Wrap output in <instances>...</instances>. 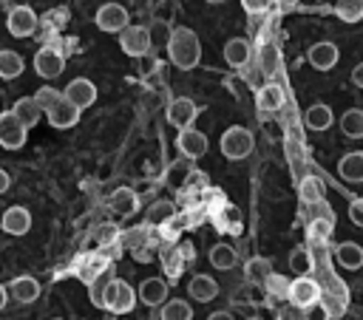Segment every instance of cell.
<instances>
[{
    "mask_svg": "<svg viewBox=\"0 0 363 320\" xmlns=\"http://www.w3.org/2000/svg\"><path fill=\"white\" fill-rule=\"evenodd\" d=\"M207 320H235V317H233L230 312H213V314H210Z\"/></svg>",
    "mask_w": 363,
    "mask_h": 320,
    "instance_id": "cell-50",
    "label": "cell"
},
{
    "mask_svg": "<svg viewBox=\"0 0 363 320\" xmlns=\"http://www.w3.org/2000/svg\"><path fill=\"white\" fill-rule=\"evenodd\" d=\"M252 144H255L252 133H250L247 127H241V125H233V127H227V130L221 133V142H218L221 153H224L227 159H233V161H238V159H247V156L252 153Z\"/></svg>",
    "mask_w": 363,
    "mask_h": 320,
    "instance_id": "cell-2",
    "label": "cell"
},
{
    "mask_svg": "<svg viewBox=\"0 0 363 320\" xmlns=\"http://www.w3.org/2000/svg\"><path fill=\"white\" fill-rule=\"evenodd\" d=\"M303 122H306V127H309V130H329V127H332V122H335V113H332V108H329V105L315 102V105H309V108H306Z\"/></svg>",
    "mask_w": 363,
    "mask_h": 320,
    "instance_id": "cell-21",
    "label": "cell"
},
{
    "mask_svg": "<svg viewBox=\"0 0 363 320\" xmlns=\"http://www.w3.org/2000/svg\"><path fill=\"white\" fill-rule=\"evenodd\" d=\"M306 320H329V309L323 306V300L306 309Z\"/></svg>",
    "mask_w": 363,
    "mask_h": 320,
    "instance_id": "cell-45",
    "label": "cell"
},
{
    "mask_svg": "<svg viewBox=\"0 0 363 320\" xmlns=\"http://www.w3.org/2000/svg\"><path fill=\"white\" fill-rule=\"evenodd\" d=\"M337 173H340L343 181L360 184V181H363V150H352V153L340 156V161H337Z\"/></svg>",
    "mask_w": 363,
    "mask_h": 320,
    "instance_id": "cell-19",
    "label": "cell"
},
{
    "mask_svg": "<svg viewBox=\"0 0 363 320\" xmlns=\"http://www.w3.org/2000/svg\"><path fill=\"white\" fill-rule=\"evenodd\" d=\"M204 3H210V6H218V3H224V0H204Z\"/></svg>",
    "mask_w": 363,
    "mask_h": 320,
    "instance_id": "cell-54",
    "label": "cell"
},
{
    "mask_svg": "<svg viewBox=\"0 0 363 320\" xmlns=\"http://www.w3.org/2000/svg\"><path fill=\"white\" fill-rule=\"evenodd\" d=\"M173 215H176V210H173V204L164 201V198H162V201H153L150 210H147V221H150V224H167Z\"/></svg>",
    "mask_w": 363,
    "mask_h": 320,
    "instance_id": "cell-35",
    "label": "cell"
},
{
    "mask_svg": "<svg viewBox=\"0 0 363 320\" xmlns=\"http://www.w3.org/2000/svg\"><path fill=\"white\" fill-rule=\"evenodd\" d=\"M116 235H119V229H116L113 224H102V227H96V232H94L96 244H111V241H116Z\"/></svg>",
    "mask_w": 363,
    "mask_h": 320,
    "instance_id": "cell-42",
    "label": "cell"
},
{
    "mask_svg": "<svg viewBox=\"0 0 363 320\" xmlns=\"http://www.w3.org/2000/svg\"><path fill=\"white\" fill-rule=\"evenodd\" d=\"M298 195H301L303 204H318V201H326V187L318 176H306L298 184Z\"/></svg>",
    "mask_w": 363,
    "mask_h": 320,
    "instance_id": "cell-26",
    "label": "cell"
},
{
    "mask_svg": "<svg viewBox=\"0 0 363 320\" xmlns=\"http://www.w3.org/2000/svg\"><path fill=\"white\" fill-rule=\"evenodd\" d=\"M167 57H170V62H173L176 68H182V71L196 68L199 59H201V45H199L196 31H193V28H184V25L173 28L170 37H167Z\"/></svg>",
    "mask_w": 363,
    "mask_h": 320,
    "instance_id": "cell-1",
    "label": "cell"
},
{
    "mask_svg": "<svg viewBox=\"0 0 363 320\" xmlns=\"http://www.w3.org/2000/svg\"><path fill=\"white\" fill-rule=\"evenodd\" d=\"M349 221H352L354 227H363V198H354V201L349 204Z\"/></svg>",
    "mask_w": 363,
    "mask_h": 320,
    "instance_id": "cell-44",
    "label": "cell"
},
{
    "mask_svg": "<svg viewBox=\"0 0 363 320\" xmlns=\"http://www.w3.org/2000/svg\"><path fill=\"white\" fill-rule=\"evenodd\" d=\"M150 42H153V34L145 25H128L125 31H119V48L128 57H145L150 51Z\"/></svg>",
    "mask_w": 363,
    "mask_h": 320,
    "instance_id": "cell-6",
    "label": "cell"
},
{
    "mask_svg": "<svg viewBox=\"0 0 363 320\" xmlns=\"http://www.w3.org/2000/svg\"><path fill=\"white\" fill-rule=\"evenodd\" d=\"M9 184H11V178H9V173H6L3 167H0V195H3L6 190H9Z\"/></svg>",
    "mask_w": 363,
    "mask_h": 320,
    "instance_id": "cell-48",
    "label": "cell"
},
{
    "mask_svg": "<svg viewBox=\"0 0 363 320\" xmlns=\"http://www.w3.org/2000/svg\"><path fill=\"white\" fill-rule=\"evenodd\" d=\"M11 110L17 113V119H20L26 127H34V125L40 122V116H43V108H40V102H37L34 96H23V99H17Z\"/></svg>",
    "mask_w": 363,
    "mask_h": 320,
    "instance_id": "cell-25",
    "label": "cell"
},
{
    "mask_svg": "<svg viewBox=\"0 0 363 320\" xmlns=\"http://www.w3.org/2000/svg\"><path fill=\"white\" fill-rule=\"evenodd\" d=\"M278 3H281V6H295L298 0H278Z\"/></svg>",
    "mask_w": 363,
    "mask_h": 320,
    "instance_id": "cell-53",
    "label": "cell"
},
{
    "mask_svg": "<svg viewBox=\"0 0 363 320\" xmlns=\"http://www.w3.org/2000/svg\"><path fill=\"white\" fill-rule=\"evenodd\" d=\"M125 246L128 249H147V232L145 229H128L125 232Z\"/></svg>",
    "mask_w": 363,
    "mask_h": 320,
    "instance_id": "cell-41",
    "label": "cell"
},
{
    "mask_svg": "<svg viewBox=\"0 0 363 320\" xmlns=\"http://www.w3.org/2000/svg\"><path fill=\"white\" fill-rule=\"evenodd\" d=\"M187 295H190L193 300H199V303H210V300H216V295H218V283H216V278L199 272V275L190 278Z\"/></svg>",
    "mask_w": 363,
    "mask_h": 320,
    "instance_id": "cell-17",
    "label": "cell"
},
{
    "mask_svg": "<svg viewBox=\"0 0 363 320\" xmlns=\"http://www.w3.org/2000/svg\"><path fill=\"white\" fill-rule=\"evenodd\" d=\"M9 292H11L14 300H20V303H34V300L40 297V283H37V278L23 275V278H14V280L9 283Z\"/></svg>",
    "mask_w": 363,
    "mask_h": 320,
    "instance_id": "cell-23",
    "label": "cell"
},
{
    "mask_svg": "<svg viewBox=\"0 0 363 320\" xmlns=\"http://www.w3.org/2000/svg\"><path fill=\"white\" fill-rule=\"evenodd\" d=\"M306 59H309V65H312L315 71H332V68L337 65V59H340V51H337L335 42L323 40V42H315V45L306 51Z\"/></svg>",
    "mask_w": 363,
    "mask_h": 320,
    "instance_id": "cell-13",
    "label": "cell"
},
{
    "mask_svg": "<svg viewBox=\"0 0 363 320\" xmlns=\"http://www.w3.org/2000/svg\"><path fill=\"white\" fill-rule=\"evenodd\" d=\"M284 99H286V96H284V88L275 85V82L261 85L258 93H255V105H258V110H264V113L281 110V108H284Z\"/></svg>",
    "mask_w": 363,
    "mask_h": 320,
    "instance_id": "cell-18",
    "label": "cell"
},
{
    "mask_svg": "<svg viewBox=\"0 0 363 320\" xmlns=\"http://www.w3.org/2000/svg\"><path fill=\"white\" fill-rule=\"evenodd\" d=\"M60 96H62V91H57V88H51V85L40 88V91L34 93V99L40 102V108H43V110H48V108H51V105H54Z\"/></svg>",
    "mask_w": 363,
    "mask_h": 320,
    "instance_id": "cell-40",
    "label": "cell"
},
{
    "mask_svg": "<svg viewBox=\"0 0 363 320\" xmlns=\"http://www.w3.org/2000/svg\"><path fill=\"white\" fill-rule=\"evenodd\" d=\"M167 122L173 125V127H179V130H184V127H193V119L199 116V105L193 102V99H187V96H176L170 105H167Z\"/></svg>",
    "mask_w": 363,
    "mask_h": 320,
    "instance_id": "cell-10",
    "label": "cell"
},
{
    "mask_svg": "<svg viewBox=\"0 0 363 320\" xmlns=\"http://www.w3.org/2000/svg\"><path fill=\"white\" fill-rule=\"evenodd\" d=\"M289 269L295 272V275H309V269H312V258H309V252L306 249H292V255H289Z\"/></svg>",
    "mask_w": 363,
    "mask_h": 320,
    "instance_id": "cell-38",
    "label": "cell"
},
{
    "mask_svg": "<svg viewBox=\"0 0 363 320\" xmlns=\"http://www.w3.org/2000/svg\"><path fill=\"white\" fill-rule=\"evenodd\" d=\"M6 28H9V34L11 37H31L34 31H37V14H34V8L31 6H14L11 11H9V17H6Z\"/></svg>",
    "mask_w": 363,
    "mask_h": 320,
    "instance_id": "cell-8",
    "label": "cell"
},
{
    "mask_svg": "<svg viewBox=\"0 0 363 320\" xmlns=\"http://www.w3.org/2000/svg\"><path fill=\"white\" fill-rule=\"evenodd\" d=\"M176 147H179L182 156H187V159H199V156L207 153L210 142H207V136H204L201 130H196V127H184V130H179V136H176Z\"/></svg>",
    "mask_w": 363,
    "mask_h": 320,
    "instance_id": "cell-12",
    "label": "cell"
},
{
    "mask_svg": "<svg viewBox=\"0 0 363 320\" xmlns=\"http://www.w3.org/2000/svg\"><path fill=\"white\" fill-rule=\"evenodd\" d=\"M352 82H354V85L363 91V62H357V65L352 68Z\"/></svg>",
    "mask_w": 363,
    "mask_h": 320,
    "instance_id": "cell-47",
    "label": "cell"
},
{
    "mask_svg": "<svg viewBox=\"0 0 363 320\" xmlns=\"http://www.w3.org/2000/svg\"><path fill=\"white\" fill-rule=\"evenodd\" d=\"M26 136H28V127L17 119L14 110H3L0 113V147L6 150H17L26 144Z\"/></svg>",
    "mask_w": 363,
    "mask_h": 320,
    "instance_id": "cell-5",
    "label": "cell"
},
{
    "mask_svg": "<svg viewBox=\"0 0 363 320\" xmlns=\"http://www.w3.org/2000/svg\"><path fill=\"white\" fill-rule=\"evenodd\" d=\"M23 68H26V62L17 51L0 48V79H17L23 74Z\"/></svg>",
    "mask_w": 363,
    "mask_h": 320,
    "instance_id": "cell-27",
    "label": "cell"
},
{
    "mask_svg": "<svg viewBox=\"0 0 363 320\" xmlns=\"http://www.w3.org/2000/svg\"><path fill=\"white\" fill-rule=\"evenodd\" d=\"M79 110L82 108H91L94 102H96V85L91 82V79H85V76H77V79H71L68 85H65V91H62Z\"/></svg>",
    "mask_w": 363,
    "mask_h": 320,
    "instance_id": "cell-14",
    "label": "cell"
},
{
    "mask_svg": "<svg viewBox=\"0 0 363 320\" xmlns=\"http://www.w3.org/2000/svg\"><path fill=\"white\" fill-rule=\"evenodd\" d=\"M210 263H213L216 269L227 272V269H233V266L238 263V255H235V249H233L230 244H213V246H210Z\"/></svg>",
    "mask_w": 363,
    "mask_h": 320,
    "instance_id": "cell-29",
    "label": "cell"
},
{
    "mask_svg": "<svg viewBox=\"0 0 363 320\" xmlns=\"http://www.w3.org/2000/svg\"><path fill=\"white\" fill-rule=\"evenodd\" d=\"M54 320H60V317H54Z\"/></svg>",
    "mask_w": 363,
    "mask_h": 320,
    "instance_id": "cell-56",
    "label": "cell"
},
{
    "mask_svg": "<svg viewBox=\"0 0 363 320\" xmlns=\"http://www.w3.org/2000/svg\"><path fill=\"white\" fill-rule=\"evenodd\" d=\"M340 130L349 139H363V110L360 108H349L340 116Z\"/></svg>",
    "mask_w": 363,
    "mask_h": 320,
    "instance_id": "cell-32",
    "label": "cell"
},
{
    "mask_svg": "<svg viewBox=\"0 0 363 320\" xmlns=\"http://www.w3.org/2000/svg\"><path fill=\"white\" fill-rule=\"evenodd\" d=\"M286 300L292 306H298V309H309V306L320 303V286L309 275H301V278H295L289 283V297Z\"/></svg>",
    "mask_w": 363,
    "mask_h": 320,
    "instance_id": "cell-7",
    "label": "cell"
},
{
    "mask_svg": "<svg viewBox=\"0 0 363 320\" xmlns=\"http://www.w3.org/2000/svg\"><path fill=\"white\" fill-rule=\"evenodd\" d=\"M269 275H272V261H269V258L255 255V258H250V261L244 263V278H247L250 283H264Z\"/></svg>",
    "mask_w": 363,
    "mask_h": 320,
    "instance_id": "cell-28",
    "label": "cell"
},
{
    "mask_svg": "<svg viewBox=\"0 0 363 320\" xmlns=\"http://www.w3.org/2000/svg\"><path fill=\"white\" fill-rule=\"evenodd\" d=\"M128 20H130V14H128V8L119 6V3H102V6L96 8V14H94L96 28H99V31H108V34L125 31V28L130 25Z\"/></svg>",
    "mask_w": 363,
    "mask_h": 320,
    "instance_id": "cell-3",
    "label": "cell"
},
{
    "mask_svg": "<svg viewBox=\"0 0 363 320\" xmlns=\"http://www.w3.org/2000/svg\"><path fill=\"white\" fill-rule=\"evenodd\" d=\"M133 303H136L133 286L125 283V280H119V278H113L111 286L105 289V306H102V309H108V312H113V314H125V312L133 309Z\"/></svg>",
    "mask_w": 363,
    "mask_h": 320,
    "instance_id": "cell-4",
    "label": "cell"
},
{
    "mask_svg": "<svg viewBox=\"0 0 363 320\" xmlns=\"http://www.w3.org/2000/svg\"><path fill=\"white\" fill-rule=\"evenodd\" d=\"M241 6L247 14H261V11H267L269 0H241Z\"/></svg>",
    "mask_w": 363,
    "mask_h": 320,
    "instance_id": "cell-46",
    "label": "cell"
},
{
    "mask_svg": "<svg viewBox=\"0 0 363 320\" xmlns=\"http://www.w3.org/2000/svg\"><path fill=\"white\" fill-rule=\"evenodd\" d=\"M335 258L343 269H360L363 266V246L354 241H343V244H337Z\"/></svg>",
    "mask_w": 363,
    "mask_h": 320,
    "instance_id": "cell-24",
    "label": "cell"
},
{
    "mask_svg": "<svg viewBox=\"0 0 363 320\" xmlns=\"http://www.w3.org/2000/svg\"><path fill=\"white\" fill-rule=\"evenodd\" d=\"M258 65H261V71H264L267 76H275V74L281 71V51H278L272 42H264V45L258 48Z\"/></svg>",
    "mask_w": 363,
    "mask_h": 320,
    "instance_id": "cell-30",
    "label": "cell"
},
{
    "mask_svg": "<svg viewBox=\"0 0 363 320\" xmlns=\"http://www.w3.org/2000/svg\"><path fill=\"white\" fill-rule=\"evenodd\" d=\"M162 320H193V309L182 297L167 300V303H162Z\"/></svg>",
    "mask_w": 363,
    "mask_h": 320,
    "instance_id": "cell-33",
    "label": "cell"
},
{
    "mask_svg": "<svg viewBox=\"0 0 363 320\" xmlns=\"http://www.w3.org/2000/svg\"><path fill=\"white\" fill-rule=\"evenodd\" d=\"M193 184H207V178H204V176H199V173H190V178H187V187H193Z\"/></svg>",
    "mask_w": 363,
    "mask_h": 320,
    "instance_id": "cell-49",
    "label": "cell"
},
{
    "mask_svg": "<svg viewBox=\"0 0 363 320\" xmlns=\"http://www.w3.org/2000/svg\"><path fill=\"white\" fill-rule=\"evenodd\" d=\"M289 283L292 280H286L284 275H269L267 280H264V289H267V295L269 297H289Z\"/></svg>",
    "mask_w": 363,
    "mask_h": 320,
    "instance_id": "cell-37",
    "label": "cell"
},
{
    "mask_svg": "<svg viewBox=\"0 0 363 320\" xmlns=\"http://www.w3.org/2000/svg\"><path fill=\"white\" fill-rule=\"evenodd\" d=\"M167 280L164 278H159V275H153V278H145L142 283H139V300L145 303V306H159V303H167Z\"/></svg>",
    "mask_w": 363,
    "mask_h": 320,
    "instance_id": "cell-16",
    "label": "cell"
},
{
    "mask_svg": "<svg viewBox=\"0 0 363 320\" xmlns=\"http://www.w3.org/2000/svg\"><path fill=\"white\" fill-rule=\"evenodd\" d=\"M133 258H136V261H142V263H147V261H150V252H147V249H136V252H133Z\"/></svg>",
    "mask_w": 363,
    "mask_h": 320,
    "instance_id": "cell-51",
    "label": "cell"
},
{
    "mask_svg": "<svg viewBox=\"0 0 363 320\" xmlns=\"http://www.w3.org/2000/svg\"><path fill=\"white\" fill-rule=\"evenodd\" d=\"M216 224H218L221 232H233V235L241 232V215H238L235 207H221L218 215H216Z\"/></svg>",
    "mask_w": 363,
    "mask_h": 320,
    "instance_id": "cell-34",
    "label": "cell"
},
{
    "mask_svg": "<svg viewBox=\"0 0 363 320\" xmlns=\"http://www.w3.org/2000/svg\"><path fill=\"white\" fill-rule=\"evenodd\" d=\"M278 320H306V309H298V306H284L278 312Z\"/></svg>",
    "mask_w": 363,
    "mask_h": 320,
    "instance_id": "cell-43",
    "label": "cell"
},
{
    "mask_svg": "<svg viewBox=\"0 0 363 320\" xmlns=\"http://www.w3.org/2000/svg\"><path fill=\"white\" fill-rule=\"evenodd\" d=\"M332 227H335V221H326V218H309V224H306V229H309V235L315 241L329 238L332 235Z\"/></svg>",
    "mask_w": 363,
    "mask_h": 320,
    "instance_id": "cell-39",
    "label": "cell"
},
{
    "mask_svg": "<svg viewBox=\"0 0 363 320\" xmlns=\"http://www.w3.org/2000/svg\"><path fill=\"white\" fill-rule=\"evenodd\" d=\"M247 320H261V317H247Z\"/></svg>",
    "mask_w": 363,
    "mask_h": 320,
    "instance_id": "cell-55",
    "label": "cell"
},
{
    "mask_svg": "<svg viewBox=\"0 0 363 320\" xmlns=\"http://www.w3.org/2000/svg\"><path fill=\"white\" fill-rule=\"evenodd\" d=\"M111 280H113V272H111V266L105 269V272H99L91 283H88V297H91V303L94 306H105V289L111 286Z\"/></svg>",
    "mask_w": 363,
    "mask_h": 320,
    "instance_id": "cell-31",
    "label": "cell"
},
{
    "mask_svg": "<svg viewBox=\"0 0 363 320\" xmlns=\"http://www.w3.org/2000/svg\"><path fill=\"white\" fill-rule=\"evenodd\" d=\"M6 303H9V289H6L3 283H0V309H3Z\"/></svg>",
    "mask_w": 363,
    "mask_h": 320,
    "instance_id": "cell-52",
    "label": "cell"
},
{
    "mask_svg": "<svg viewBox=\"0 0 363 320\" xmlns=\"http://www.w3.org/2000/svg\"><path fill=\"white\" fill-rule=\"evenodd\" d=\"M45 119H48V125L51 127H60V130H65V127H74L77 122H79V108L62 93L48 110H45Z\"/></svg>",
    "mask_w": 363,
    "mask_h": 320,
    "instance_id": "cell-9",
    "label": "cell"
},
{
    "mask_svg": "<svg viewBox=\"0 0 363 320\" xmlns=\"http://www.w3.org/2000/svg\"><path fill=\"white\" fill-rule=\"evenodd\" d=\"M337 17L346 23H357L363 17V0H337Z\"/></svg>",
    "mask_w": 363,
    "mask_h": 320,
    "instance_id": "cell-36",
    "label": "cell"
},
{
    "mask_svg": "<svg viewBox=\"0 0 363 320\" xmlns=\"http://www.w3.org/2000/svg\"><path fill=\"white\" fill-rule=\"evenodd\" d=\"M65 68V57L57 51V48H40L34 54V71L43 76V79H57Z\"/></svg>",
    "mask_w": 363,
    "mask_h": 320,
    "instance_id": "cell-11",
    "label": "cell"
},
{
    "mask_svg": "<svg viewBox=\"0 0 363 320\" xmlns=\"http://www.w3.org/2000/svg\"><path fill=\"white\" fill-rule=\"evenodd\" d=\"M250 57H252V48H250V42L244 37H233V40L224 42V59H227V65L244 68L250 62Z\"/></svg>",
    "mask_w": 363,
    "mask_h": 320,
    "instance_id": "cell-20",
    "label": "cell"
},
{
    "mask_svg": "<svg viewBox=\"0 0 363 320\" xmlns=\"http://www.w3.org/2000/svg\"><path fill=\"white\" fill-rule=\"evenodd\" d=\"M0 227H3V232H9V235H26V232L31 229V212H28L26 207H20V204H11V207L0 215Z\"/></svg>",
    "mask_w": 363,
    "mask_h": 320,
    "instance_id": "cell-15",
    "label": "cell"
},
{
    "mask_svg": "<svg viewBox=\"0 0 363 320\" xmlns=\"http://www.w3.org/2000/svg\"><path fill=\"white\" fill-rule=\"evenodd\" d=\"M108 204H111L113 212H119V215H130V212L139 210V195H136L130 187H116V190L111 193Z\"/></svg>",
    "mask_w": 363,
    "mask_h": 320,
    "instance_id": "cell-22",
    "label": "cell"
}]
</instances>
